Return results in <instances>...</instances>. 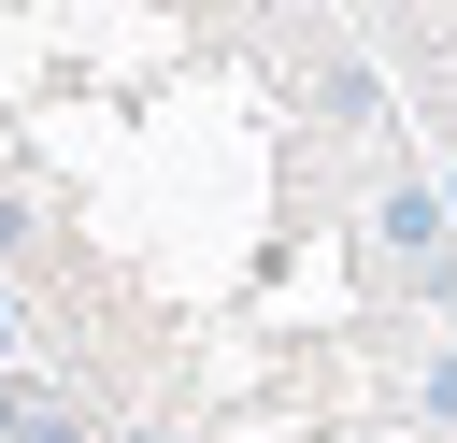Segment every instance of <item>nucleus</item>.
Wrapping results in <instances>:
<instances>
[{
    "mask_svg": "<svg viewBox=\"0 0 457 443\" xmlns=\"http://www.w3.org/2000/svg\"><path fill=\"white\" fill-rule=\"evenodd\" d=\"M386 257H400L414 286H457V243H443V200H428V186H386Z\"/></svg>",
    "mask_w": 457,
    "mask_h": 443,
    "instance_id": "1",
    "label": "nucleus"
},
{
    "mask_svg": "<svg viewBox=\"0 0 457 443\" xmlns=\"http://www.w3.org/2000/svg\"><path fill=\"white\" fill-rule=\"evenodd\" d=\"M14 257H29V200L0 186V272H14Z\"/></svg>",
    "mask_w": 457,
    "mask_h": 443,
    "instance_id": "2",
    "label": "nucleus"
},
{
    "mask_svg": "<svg viewBox=\"0 0 457 443\" xmlns=\"http://www.w3.org/2000/svg\"><path fill=\"white\" fill-rule=\"evenodd\" d=\"M428 414H443V429H457V343H443V357H428Z\"/></svg>",
    "mask_w": 457,
    "mask_h": 443,
    "instance_id": "3",
    "label": "nucleus"
},
{
    "mask_svg": "<svg viewBox=\"0 0 457 443\" xmlns=\"http://www.w3.org/2000/svg\"><path fill=\"white\" fill-rule=\"evenodd\" d=\"M0 443H29V400H14V386H0Z\"/></svg>",
    "mask_w": 457,
    "mask_h": 443,
    "instance_id": "4",
    "label": "nucleus"
},
{
    "mask_svg": "<svg viewBox=\"0 0 457 443\" xmlns=\"http://www.w3.org/2000/svg\"><path fill=\"white\" fill-rule=\"evenodd\" d=\"M0 386H14V286H0Z\"/></svg>",
    "mask_w": 457,
    "mask_h": 443,
    "instance_id": "5",
    "label": "nucleus"
},
{
    "mask_svg": "<svg viewBox=\"0 0 457 443\" xmlns=\"http://www.w3.org/2000/svg\"><path fill=\"white\" fill-rule=\"evenodd\" d=\"M129 443H171V429H129Z\"/></svg>",
    "mask_w": 457,
    "mask_h": 443,
    "instance_id": "6",
    "label": "nucleus"
}]
</instances>
